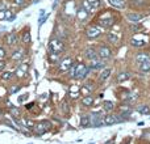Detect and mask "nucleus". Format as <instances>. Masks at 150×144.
I'll list each match as a JSON object with an SVG mask.
<instances>
[{
  "instance_id": "nucleus-14",
  "label": "nucleus",
  "mask_w": 150,
  "mask_h": 144,
  "mask_svg": "<svg viewBox=\"0 0 150 144\" xmlns=\"http://www.w3.org/2000/svg\"><path fill=\"white\" fill-rule=\"evenodd\" d=\"M84 57L87 58L88 60H93V59H96V58H99L98 51H96L93 47H88V49L84 50Z\"/></svg>"
},
{
  "instance_id": "nucleus-25",
  "label": "nucleus",
  "mask_w": 150,
  "mask_h": 144,
  "mask_svg": "<svg viewBox=\"0 0 150 144\" xmlns=\"http://www.w3.org/2000/svg\"><path fill=\"white\" fill-rule=\"evenodd\" d=\"M0 20H13V13L11 10H1L0 12Z\"/></svg>"
},
{
  "instance_id": "nucleus-9",
  "label": "nucleus",
  "mask_w": 150,
  "mask_h": 144,
  "mask_svg": "<svg viewBox=\"0 0 150 144\" xmlns=\"http://www.w3.org/2000/svg\"><path fill=\"white\" fill-rule=\"evenodd\" d=\"M104 124V117H101L100 114L95 113L91 117V126L92 127H100Z\"/></svg>"
},
{
  "instance_id": "nucleus-21",
  "label": "nucleus",
  "mask_w": 150,
  "mask_h": 144,
  "mask_svg": "<svg viewBox=\"0 0 150 144\" xmlns=\"http://www.w3.org/2000/svg\"><path fill=\"white\" fill-rule=\"evenodd\" d=\"M107 39H108L109 43L116 45L117 42H119V36H117L116 33H113V31H109V33L107 34Z\"/></svg>"
},
{
  "instance_id": "nucleus-1",
  "label": "nucleus",
  "mask_w": 150,
  "mask_h": 144,
  "mask_svg": "<svg viewBox=\"0 0 150 144\" xmlns=\"http://www.w3.org/2000/svg\"><path fill=\"white\" fill-rule=\"evenodd\" d=\"M52 129V122L47 121V119H42V121H38L36 122L34 124V129H33V132L36 135H44L46 131Z\"/></svg>"
},
{
  "instance_id": "nucleus-22",
  "label": "nucleus",
  "mask_w": 150,
  "mask_h": 144,
  "mask_svg": "<svg viewBox=\"0 0 150 144\" xmlns=\"http://www.w3.org/2000/svg\"><path fill=\"white\" fill-rule=\"evenodd\" d=\"M146 60H150V57H149V54H145V52H141V54H138L136 57V63L137 64H141V63L146 62Z\"/></svg>"
},
{
  "instance_id": "nucleus-16",
  "label": "nucleus",
  "mask_w": 150,
  "mask_h": 144,
  "mask_svg": "<svg viewBox=\"0 0 150 144\" xmlns=\"http://www.w3.org/2000/svg\"><path fill=\"white\" fill-rule=\"evenodd\" d=\"M99 24H100L103 28H111L115 24V18L113 17H103V18H100V22Z\"/></svg>"
},
{
  "instance_id": "nucleus-26",
  "label": "nucleus",
  "mask_w": 150,
  "mask_h": 144,
  "mask_svg": "<svg viewBox=\"0 0 150 144\" xmlns=\"http://www.w3.org/2000/svg\"><path fill=\"white\" fill-rule=\"evenodd\" d=\"M80 126H82V127H88V126H91V117L83 115L82 118H80Z\"/></svg>"
},
{
  "instance_id": "nucleus-7",
  "label": "nucleus",
  "mask_w": 150,
  "mask_h": 144,
  "mask_svg": "<svg viewBox=\"0 0 150 144\" xmlns=\"http://www.w3.org/2000/svg\"><path fill=\"white\" fill-rule=\"evenodd\" d=\"M25 54H26V50L24 47H17L15 49V51L12 52V60L13 62H21V60L25 58Z\"/></svg>"
},
{
  "instance_id": "nucleus-41",
  "label": "nucleus",
  "mask_w": 150,
  "mask_h": 144,
  "mask_svg": "<svg viewBox=\"0 0 150 144\" xmlns=\"http://www.w3.org/2000/svg\"><path fill=\"white\" fill-rule=\"evenodd\" d=\"M3 9H5V4L4 3H0V12H1Z\"/></svg>"
},
{
  "instance_id": "nucleus-15",
  "label": "nucleus",
  "mask_w": 150,
  "mask_h": 144,
  "mask_svg": "<svg viewBox=\"0 0 150 144\" xmlns=\"http://www.w3.org/2000/svg\"><path fill=\"white\" fill-rule=\"evenodd\" d=\"M104 68V62L99 58L96 59L91 60V64H90V70H103Z\"/></svg>"
},
{
  "instance_id": "nucleus-40",
  "label": "nucleus",
  "mask_w": 150,
  "mask_h": 144,
  "mask_svg": "<svg viewBox=\"0 0 150 144\" xmlns=\"http://www.w3.org/2000/svg\"><path fill=\"white\" fill-rule=\"evenodd\" d=\"M26 98H28V94H21L20 98H18V102H24V100L26 101Z\"/></svg>"
},
{
  "instance_id": "nucleus-28",
  "label": "nucleus",
  "mask_w": 150,
  "mask_h": 144,
  "mask_svg": "<svg viewBox=\"0 0 150 144\" xmlns=\"http://www.w3.org/2000/svg\"><path fill=\"white\" fill-rule=\"evenodd\" d=\"M138 68L141 72H150V60H146V62L138 64Z\"/></svg>"
},
{
  "instance_id": "nucleus-35",
  "label": "nucleus",
  "mask_w": 150,
  "mask_h": 144,
  "mask_svg": "<svg viewBox=\"0 0 150 144\" xmlns=\"http://www.w3.org/2000/svg\"><path fill=\"white\" fill-rule=\"evenodd\" d=\"M61 106H62V111H63V114H67V113H69V103L66 102V101H63L62 105H61Z\"/></svg>"
},
{
  "instance_id": "nucleus-19",
  "label": "nucleus",
  "mask_w": 150,
  "mask_h": 144,
  "mask_svg": "<svg viewBox=\"0 0 150 144\" xmlns=\"http://www.w3.org/2000/svg\"><path fill=\"white\" fill-rule=\"evenodd\" d=\"M130 77H132V75H130L129 72H121V73L117 75L116 80H117V82H124V81H127V80H129Z\"/></svg>"
},
{
  "instance_id": "nucleus-43",
  "label": "nucleus",
  "mask_w": 150,
  "mask_h": 144,
  "mask_svg": "<svg viewBox=\"0 0 150 144\" xmlns=\"http://www.w3.org/2000/svg\"><path fill=\"white\" fill-rule=\"evenodd\" d=\"M1 114H3V110H1V108H0V115H1Z\"/></svg>"
},
{
  "instance_id": "nucleus-6",
  "label": "nucleus",
  "mask_w": 150,
  "mask_h": 144,
  "mask_svg": "<svg viewBox=\"0 0 150 144\" xmlns=\"http://www.w3.org/2000/svg\"><path fill=\"white\" fill-rule=\"evenodd\" d=\"M124 121L122 115H113V114H108V115L104 117V124L105 126H111L115 123H120V122Z\"/></svg>"
},
{
  "instance_id": "nucleus-8",
  "label": "nucleus",
  "mask_w": 150,
  "mask_h": 144,
  "mask_svg": "<svg viewBox=\"0 0 150 144\" xmlns=\"http://www.w3.org/2000/svg\"><path fill=\"white\" fill-rule=\"evenodd\" d=\"M98 57L100 59H109L112 57V50L108 46H100L98 50Z\"/></svg>"
},
{
  "instance_id": "nucleus-38",
  "label": "nucleus",
  "mask_w": 150,
  "mask_h": 144,
  "mask_svg": "<svg viewBox=\"0 0 150 144\" xmlns=\"http://www.w3.org/2000/svg\"><path fill=\"white\" fill-rule=\"evenodd\" d=\"M7 67V63H5L4 59H0V72H3Z\"/></svg>"
},
{
  "instance_id": "nucleus-2",
  "label": "nucleus",
  "mask_w": 150,
  "mask_h": 144,
  "mask_svg": "<svg viewBox=\"0 0 150 144\" xmlns=\"http://www.w3.org/2000/svg\"><path fill=\"white\" fill-rule=\"evenodd\" d=\"M49 50L53 54H61V52L65 50V43H63L61 39L54 38L49 42Z\"/></svg>"
},
{
  "instance_id": "nucleus-11",
  "label": "nucleus",
  "mask_w": 150,
  "mask_h": 144,
  "mask_svg": "<svg viewBox=\"0 0 150 144\" xmlns=\"http://www.w3.org/2000/svg\"><path fill=\"white\" fill-rule=\"evenodd\" d=\"M17 42H18V37H17V34H16L15 31H13V33H9L7 36V38H5V43H7L9 47L16 46Z\"/></svg>"
},
{
  "instance_id": "nucleus-13",
  "label": "nucleus",
  "mask_w": 150,
  "mask_h": 144,
  "mask_svg": "<svg viewBox=\"0 0 150 144\" xmlns=\"http://www.w3.org/2000/svg\"><path fill=\"white\" fill-rule=\"evenodd\" d=\"M127 18L130 21V22L136 24V22H140L141 20H144V16L140 15V13H136V12H129L127 15Z\"/></svg>"
},
{
  "instance_id": "nucleus-4",
  "label": "nucleus",
  "mask_w": 150,
  "mask_h": 144,
  "mask_svg": "<svg viewBox=\"0 0 150 144\" xmlns=\"http://www.w3.org/2000/svg\"><path fill=\"white\" fill-rule=\"evenodd\" d=\"M86 34L90 39H95V38H99L101 36V28L100 26H96V25H91L87 28L86 30Z\"/></svg>"
},
{
  "instance_id": "nucleus-29",
  "label": "nucleus",
  "mask_w": 150,
  "mask_h": 144,
  "mask_svg": "<svg viewBox=\"0 0 150 144\" xmlns=\"http://www.w3.org/2000/svg\"><path fill=\"white\" fill-rule=\"evenodd\" d=\"M130 43H132L133 47H144L146 45V42L142 41V39H132Z\"/></svg>"
},
{
  "instance_id": "nucleus-23",
  "label": "nucleus",
  "mask_w": 150,
  "mask_h": 144,
  "mask_svg": "<svg viewBox=\"0 0 150 144\" xmlns=\"http://www.w3.org/2000/svg\"><path fill=\"white\" fill-rule=\"evenodd\" d=\"M109 76H111V70H109V68H103V71L99 75V80H100V81H105Z\"/></svg>"
},
{
  "instance_id": "nucleus-5",
  "label": "nucleus",
  "mask_w": 150,
  "mask_h": 144,
  "mask_svg": "<svg viewBox=\"0 0 150 144\" xmlns=\"http://www.w3.org/2000/svg\"><path fill=\"white\" fill-rule=\"evenodd\" d=\"M28 71H29V66L26 64V63H21V64H18L17 67H16L13 73H15V76L17 77V79H23V77L26 76Z\"/></svg>"
},
{
  "instance_id": "nucleus-39",
  "label": "nucleus",
  "mask_w": 150,
  "mask_h": 144,
  "mask_svg": "<svg viewBox=\"0 0 150 144\" xmlns=\"http://www.w3.org/2000/svg\"><path fill=\"white\" fill-rule=\"evenodd\" d=\"M24 3H25V0H13V4L17 5V7H21Z\"/></svg>"
},
{
  "instance_id": "nucleus-33",
  "label": "nucleus",
  "mask_w": 150,
  "mask_h": 144,
  "mask_svg": "<svg viewBox=\"0 0 150 144\" xmlns=\"http://www.w3.org/2000/svg\"><path fill=\"white\" fill-rule=\"evenodd\" d=\"M82 7L84 8V9H87L88 12H92V7H91V3L88 1V0H84V1H83V4H82Z\"/></svg>"
},
{
  "instance_id": "nucleus-10",
  "label": "nucleus",
  "mask_w": 150,
  "mask_h": 144,
  "mask_svg": "<svg viewBox=\"0 0 150 144\" xmlns=\"http://www.w3.org/2000/svg\"><path fill=\"white\" fill-rule=\"evenodd\" d=\"M74 64V60L73 58H65L62 62L59 63V71L61 72H66L71 68V66Z\"/></svg>"
},
{
  "instance_id": "nucleus-31",
  "label": "nucleus",
  "mask_w": 150,
  "mask_h": 144,
  "mask_svg": "<svg viewBox=\"0 0 150 144\" xmlns=\"http://www.w3.org/2000/svg\"><path fill=\"white\" fill-rule=\"evenodd\" d=\"M137 110H138V113H141V114H146V115H149L150 114V108L149 106H144L142 105V106H140Z\"/></svg>"
},
{
  "instance_id": "nucleus-20",
  "label": "nucleus",
  "mask_w": 150,
  "mask_h": 144,
  "mask_svg": "<svg viewBox=\"0 0 150 144\" xmlns=\"http://www.w3.org/2000/svg\"><path fill=\"white\" fill-rule=\"evenodd\" d=\"M108 3L115 8H119V9H122L125 8V0H108Z\"/></svg>"
},
{
  "instance_id": "nucleus-12",
  "label": "nucleus",
  "mask_w": 150,
  "mask_h": 144,
  "mask_svg": "<svg viewBox=\"0 0 150 144\" xmlns=\"http://www.w3.org/2000/svg\"><path fill=\"white\" fill-rule=\"evenodd\" d=\"M88 15H90V12H88L87 9H84L83 7H79L78 8V10H76V17H78V20L79 21H86L88 18Z\"/></svg>"
},
{
  "instance_id": "nucleus-3",
  "label": "nucleus",
  "mask_w": 150,
  "mask_h": 144,
  "mask_svg": "<svg viewBox=\"0 0 150 144\" xmlns=\"http://www.w3.org/2000/svg\"><path fill=\"white\" fill-rule=\"evenodd\" d=\"M88 72H90V67H87L86 64H83V63H79V64L75 66V73H74V77L75 79H84L86 76L88 75Z\"/></svg>"
},
{
  "instance_id": "nucleus-30",
  "label": "nucleus",
  "mask_w": 150,
  "mask_h": 144,
  "mask_svg": "<svg viewBox=\"0 0 150 144\" xmlns=\"http://www.w3.org/2000/svg\"><path fill=\"white\" fill-rule=\"evenodd\" d=\"M103 108H104V110L111 111L112 109H113V102H112V101H104V102H103Z\"/></svg>"
},
{
  "instance_id": "nucleus-37",
  "label": "nucleus",
  "mask_w": 150,
  "mask_h": 144,
  "mask_svg": "<svg viewBox=\"0 0 150 144\" xmlns=\"http://www.w3.org/2000/svg\"><path fill=\"white\" fill-rule=\"evenodd\" d=\"M5 55H7V51H5V49L3 46H0V59H4Z\"/></svg>"
},
{
  "instance_id": "nucleus-17",
  "label": "nucleus",
  "mask_w": 150,
  "mask_h": 144,
  "mask_svg": "<svg viewBox=\"0 0 150 144\" xmlns=\"http://www.w3.org/2000/svg\"><path fill=\"white\" fill-rule=\"evenodd\" d=\"M93 101H95V100H93L92 96L87 94V96H84V97L82 98V105L86 106V108H90V106L93 105Z\"/></svg>"
},
{
  "instance_id": "nucleus-32",
  "label": "nucleus",
  "mask_w": 150,
  "mask_h": 144,
  "mask_svg": "<svg viewBox=\"0 0 150 144\" xmlns=\"http://www.w3.org/2000/svg\"><path fill=\"white\" fill-rule=\"evenodd\" d=\"M8 94H9V90H7L4 87H0V100L5 98Z\"/></svg>"
},
{
  "instance_id": "nucleus-34",
  "label": "nucleus",
  "mask_w": 150,
  "mask_h": 144,
  "mask_svg": "<svg viewBox=\"0 0 150 144\" xmlns=\"http://www.w3.org/2000/svg\"><path fill=\"white\" fill-rule=\"evenodd\" d=\"M88 1L91 3V7H92V9H98L99 5H100V0H88Z\"/></svg>"
},
{
  "instance_id": "nucleus-27",
  "label": "nucleus",
  "mask_w": 150,
  "mask_h": 144,
  "mask_svg": "<svg viewBox=\"0 0 150 144\" xmlns=\"http://www.w3.org/2000/svg\"><path fill=\"white\" fill-rule=\"evenodd\" d=\"M21 41L24 42L25 45L30 43V33H29V29H26V31H23V37H21Z\"/></svg>"
},
{
  "instance_id": "nucleus-42",
  "label": "nucleus",
  "mask_w": 150,
  "mask_h": 144,
  "mask_svg": "<svg viewBox=\"0 0 150 144\" xmlns=\"http://www.w3.org/2000/svg\"><path fill=\"white\" fill-rule=\"evenodd\" d=\"M132 30H140V26L133 25V26H132Z\"/></svg>"
},
{
  "instance_id": "nucleus-18",
  "label": "nucleus",
  "mask_w": 150,
  "mask_h": 144,
  "mask_svg": "<svg viewBox=\"0 0 150 144\" xmlns=\"http://www.w3.org/2000/svg\"><path fill=\"white\" fill-rule=\"evenodd\" d=\"M13 77H15V73L11 71H3L1 75H0V79H1L3 81H11Z\"/></svg>"
},
{
  "instance_id": "nucleus-24",
  "label": "nucleus",
  "mask_w": 150,
  "mask_h": 144,
  "mask_svg": "<svg viewBox=\"0 0 150 144\" xmlns=\"http://www.w3.org/2000/svg\"><path fill=\"white\" fill-rule=\"evenodd\" d=\"M9 113H11V115H12V118H20L21 117V109L20 108H15V106H11Z\"/></svg>"
},
{
  "instance_id": "nucleus-36",
  "label": "nucleus",
  "mask_w": 150,
  "mask_h": 144,
  "mask_svg": "<svg viewBox=\"0 0 150 144\" xmlns=\"http://www.w3.org/2000/svg\"><path fill=\"white\" fill-rule=\"evenodd\" d=\"M130 114V109H128V106H124V108L121 109V115H129Z\"/></svg>"
}]
</instances>
